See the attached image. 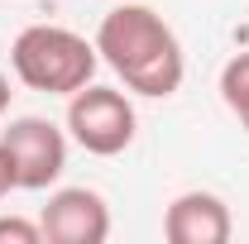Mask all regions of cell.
I'll use <instances>...</instances> for the list:
<instances>
[{"label":"cell","mask_w":249,"mask_h":244,"mask_svg":"<svg viewBox=\"0 0 249 244\" xmlns=\"http://www.w3.org/2000/svg\"><path fill=\"white\" fill-rule=\"evenodd\" d=\"M96 53L124 82V91L168 101L187 77V58L173 24L149 5H115L96 24Z\"/></svg>","instance_id":"1"},{"label":"cell","mask_w":249,"mask_h":244,"mask_svg":"<svg viewBox=\"0 0 249 244\" xmlns=\"http://www.w3.org/2000/svg\"><path fill=\"white\" fill-rule=\"evenodd\" d=\"M96 38H82L77 29H62V24H29V29L15 34L10 43V67L15 77L43 96H72L82 91L96 77Z\"/></svg>","instance_id":"2"},{"label":"cell","mask_w":249,"mask_h":244,"mask_svg":"<svg viewBox=\"0 0 249 244\" xmlns=\"http://www.w3.org/2000/svg\"><path fill=\"white\" fill-rule=\"evenodd\" d=\"M134 134H139V115L124 91L87 82L82 91L67 96V139L77 149L96 153V158H115L134 144Z\"/></svg>","instance_id":"3"},{"label":"cell","mask_w":249,"mask_h":244,"mask_svg":"<svg viewBox=\"0 0 249 244\" xmlns=\"http://www.w3.org/2000/svg\"><path fill=\"white\" fill-rule=\"evenodd\" d=\"M0 149L15 168L19 192H48L67 168V129L43 115H19L0 129Z\"/></svg>","instance_id":"4"},{"label":"cell","mask_w":249,"mask_h":244,"mask_svg":"<svg viewBox=\"0 0 249 244\" xmlns=\"http://www.w3.org/2000/svg\"><path fill=\"white\" fill-rule=\"evenodd\" d=\"M48 244H106L110 240V206L91 187H58L38 211Z\"/></svg>","instance_id":"5"},{"label":"cell","mask_w":249,"mask_h":244,"mask_svg":"<svg viewBox=\"0 0 249 244\" xmlns=\"http://www.w3.org/2000/svg\"><path fill=\"white\" fill-rule=\"evenodd\" d=\"M235 235L230 206L216 192H178L163 211V240L168 244H225Z\"/></svg>","instance_id":"6"},{"label":"cell","mask_w":249,"mask_h":244,"mask_svg":"<svg viewBox=\"0 0 249 244\" xmlns=\"http://www.w3.org/2000/svg\"><path fill=\"white\" fill-rule=\"evenodd\" d=\"M220 101L235 115H249V48L235 53V58L220 67Z\"/></svg>","instance_id":"7"},{"label":"cell","mask_w":249,"mask_h":244,"mask_svg":"<svg viewBox=\"0 0 249 244\" xmlns=\"http://www.w3.org/2000/svg\"><path fill=\"white\" fill-rule=\"evenodd\" d=\"M0 244H43V225L24 215H0Z\"/></svg>","instance_id":"8"},{"label":"cell","mask_w":249,"mask_h":244,"mask_svg":"<svg viewBox=\"0 0 249 244\" xmlns=\"http://www.w3.org/2000/svg\"><path fill=\"white\" fill-rule=\"evenodd\" d=\"M10 192H19V187H15V168H10V158H5V149H0V201H5Z\"/></svg>","instance_id":"9"},{"label":"cell","mask_w":249,"mask_h":244,"mask_svg":"<svg viewBox=\"0 0 249 244\" xmlns=\"http://www.w3.org/2000/svg\"><path fill=\"white\" fill-rule=\"evenodd\" d=\"M10 96H15V91H10V82H5V72H0V115L10 110Z\"/></svg>","instance_id":"10"},{"label":"cell","mask_w":249,"mask_h":244,"mask_svg":"<svg viewBox=\"0 0 249 244\" xmlns=\"http://www.w3.org/2000/svg\"><path fill=\"white\" fill-rule=\"evenodd\" d=\"M240 124H245V134H249V115H240Z\"/></svg>","instance_id":"11"}]
</instances>
